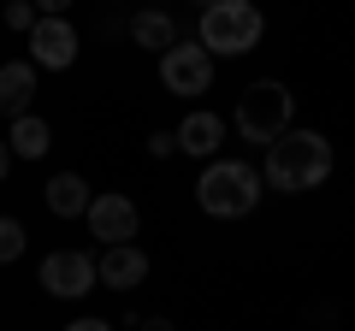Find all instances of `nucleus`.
<instances>
[{
    "mask_svg": "<svg viewBox=\"0 0 355 331\" xmlns=\"http://www.w3.org/2000/svg\"><path fill=\"white\" fill-rule=\"evenodd\" d=\"M331 178V142L320 130H284L272 148H266V184L284 195H308Z\"/></svg>",
    "mask_w": 355,
    "mask_h": 331,
    "instance_id": "obj_1",
    "label": "nucleus"
},
{
    "mask_svg": "<svg viewBox=\"0 0 355 331\" xmlns=\"http://www.w3.org/2000/svg\"><path fill=\"white\" fill-rule=\"evenodd\" d=\"M261 190H266V172H254L249 160H207L202 178H196V202L214 219L254 213V207H261Z\"/></svg>",
    "mask_w": 355,
    "mask_h": 331,
    "instance_id": "obj_2",
    "label": "nucleus"
},
{
    "mask_svg": "<svg viewBox=\"0 0 355 331\" xmlns=\"http://www.w3.org/2000/svg\"><path fill=\"white\" fill-rule=\"evenodd\" d=\"M261 36H266V18H261L254 0H219V6L202 12V36L196 42H202L214 60H237V53L261 48Z\"/></svg>",
    "mask_w": 355,
    "mask_h": 331,
    "instance_id": "obj_3",
    "label": "nucleus"
},
{
    "mask_svg": "<svg viewBox=\"0 0 355 331\" xmlns=\"http://www.w3.org/2000/svg\"><path fill=\"white\" fill-rule=\"evenodd\" d=\"M291 113H296V95L284 89L279 77L249 83V89L237 95V130H243V142H261V148H272V142L291 130Z\"/></svg>",
    "mask_w": 355,
    "mask_h": 331,
    "instance_id": "obj_4",
    "label": "nucleus"
},
{
    "mask_svg": "<svg viewBox=\"0 0 355 331\" xmlns=\"http://www.w3.org/2000/svg\"><path fill=\"white\" fill-rule=\"evenodd\" d=\"M95 284H101V267H95V255H83V249H53V255L42 260V290L60 296V302H83Z\"/></svg>",
    "mask_w": 355,
    "mask_h": 331,
    "instance_id": "obj_5",
    "label": "nucleus"
},
{
    "mask_svg": "<svg viewBox=\"0 0 355 331\" xmlns=\"http://www.w3.org/2000/svg\"><path fill=\"white\" fill-rule=\"evenodd\" d=\"M160 83L172 95H207V83H214V53L202 42H178L172 53H160Z\"/></svg>",
    "mask_w": 355,
    "mask_h": 331,
    "instance_id": "obj_6",
    "label": "nucleus"
},
{
    "mask_svg": "<svg viewBox=\"0 0 355 331\" xmlns=\"http://www.w3.org/2000/svg\"><path fill=\"white\" fill-rule=\"evenodd\" d=\"M77 30L71 18H42L36 30H30V60H36V71H65V65H77Z\"/></svg>",
    "mask_w": 355,
    "mask_h": 331,
    "instance_id": "obj_7",
    "label": "nucleus"
},
{
    "mask_svg": "<svg viewBox=\"0 0 355 331\" xmlns=\"http://www.w3.org/2000/svg\"><path fill=\"white\" fill-rule=\"evenodd\" d=\"M89 237H101V249H119V242L137 237V202L130 195H95L89 202Z\"/></svg>",
    "mask_w": 355,
    "mask_h": 331,
    "instance_id": "obj_8",
    "label": "nucleus"
},
{
    "mask_svg": "<svg viewBox=\"0 0 355 331\" xmlns=\"http://www.w3.org/2000/svg\"><path fill=\"white\" fill-rule=\"evenodd\" d=\"M95 267H101V284H107V290H137V284L148 278V255H142L137 242L101 249V255H95Z\"/></svg>",
    "mask_w": 355,
    "mask_h": 331,
    "instance_id": "obj_9",
    "label": "nucleus"
},
{
    "mask_svg": "<svg viewBox=\"0 0 355 331\" xmlns=\"http://www.w3.org/2000/svg\"><path fill=\"white\" fill-rule=\"evenodd\" d=\"M219 142H225V118L207 113V107H196V113H184V125H178V154H196V160H214Z\"/></svg>",
    "mask_w": 355,
    "mask_h": 331,
    "instance_id": "obj_10",
    "label": "nucleus"
},
{
    "mask_svg": "<svg viewBox=\"0 0 355 331\" xmlns=\"http://www.w3.org/2000/svg\"><path fill=\"white\" fill-rule=\"evenodd\" d=\"M36 101V60H6L0 65V118H24Z\"/></svg>",
    "mask_w": 355,
    "mask_h": 331,
    "instance_id": "obj_11",
    "label": "nucleus"
},
{
    "mask_svg": "<svg viewBox=\"0 0 355 331\" xmlns=\"http://www.w3.org/2000/svg\"><path fill=\"white\" fill-rule=\"evenodd\" d=\"M42 202H48L53 219H89V202H95V190H89L77 172H60V178L42 184Z\"/></svg>",
    "mask_w": 355,
    "mask_h": 331,
    "instance_id": "obj_12",
    "label": "nucleus"
},
{
    "mask_svg": "<svg viewBox=\"0 0 355 331\" xmlns=\"http://www.w3.org/2000/svg\"><path fill=\"white\" fill-rule=\"evenodd\" d=\"M130 42H137V48H148V53H172V48H178V24H172V12H160V6H142V12L130 18Z\"/></svg>",
    "mask_w": 355,
    "mask_h": 331,
    "instance_id": "obj_13",
    "label": "nucleus"
},
{
    "mask_svg": "<svg viewBox=\"0 0 355 331\" xmlns=\"http://www.w3.org/2000/svg\"><path fill=\"white\" fill-rule=\"evenodd\" d=\"M48 142H53V130H48V118H36V113H24V118H12V136H6V148H12L18 160H42V154H48Z\"/></svg>",
    "mask_w": 355,
    "mask_h": 331,
    "instance_id": "obj_14",
    "label": "nucleus"
},
{
    "mask_svg": "<svg viewBox=\"0 0 355 331\" xmlns=\"http://www.w3.org/2000/svg\"><path fill=\"white\" fill-rule=\"evenodd\" d=\"M18 255H24V225L0 213V267H12Z\"/></svg>",
    "mask_w": 355,
    "mask_h": 331,
    "instance_id": "obj_15",
    "label": "nucleus"
},
{
    "mask_svg": "<svg viewBox=\"0 0 355 331\" xmlns=\"http://www.w3.org/2000/svg\"><path fill=\"white\" fill-rule=\"evenodd\" d=\"M36 24H42L36 0H6V30H18V36H30Z\"/></svg>",
    "mask_w": 355,
    "mask_h": 331,
    "instance_id": "obj_16",
    "label": "nucleus"
},
{
    "mask_svg": "<svg viewBox=\"0 0 355 331\" xmlns=\"http://www.w3.org/2000/svg\"><path fill=\"white\" fill-rule=\"evenodd\" d=\"M148 154H154V160L178 154V130H154V136H148Z\"/></svg>",
    "mask_w": 355,
    "mask_h": 331,
    "instance_id": "obj_17",
    "label": "nucleus"
},
{
    "mask_svg": "<svg viewBox=\"0 0 355 331\" xmlns=\"http://www.w3.org/2000/svg\"><path fill=\"white\" fill-rule=\"evenodd\" d=\"M36 12L42 18H65V12H71V0H36Z\"/></svg>",
    "mask_w": 355,
    "mask_h": 331,
    "instance_id": "obj_18",
    "label": "nucleus"
},
{
    "mask_svg": "<svg viewBox=\"0 0 355 331\" xmlns=\"http://www.w3.org/2000/svg\"><path fill=\"white\" fill-rule=\"evenodd\" d=\"M65 331H113V325H107V319H71Z\"/></svg>",
    "mask_w": 355,
    "mask_h": 331,
    "instance_id": "obj_19",
    "label": "nucleus"
},
{
    "mask_svg": "<svg viewBox=\"0 0 355 331\" xmlns=\"http://www.w3.org/2000/svg\"><path fill=\"white\" fill-rule=\"evenodd\" d=\"M12 172V148H6V136H0V178Z\"/></svg>",
    "mask_w": 355,
    "mask_h": 331,
    "instance_id": "obj_20",
    "label": "nucleus"
},
{
    "mask_svg": "<svg viewBox=\"0 0 355 331\" xmlns=\"http://www.w3.org/2000/svg\"><path fill=\"white\" fill-rule=\"evenodd\" d=\"M142 331H172V325H166V319H148V325H142Z\"/></svg>",
    "mask_w": 355,
    "mask_h": 331,
    "instance_id": "obj_21",
    "label": "nucleus"
},
{
    "mask_svg": "<svg viewBox=\"0 0 355 331\" xmlns=\"http://www.w3.org/2000/svg\"><path fill=\"white\" fill-rule=\"evenodd\" d=\"M207 6H219V0H207Z\"/></svg>",
    "mask_w": 355,
    "mask_h": 331,
    "instance_id": "obj_22",
    "label": "nucleus"
}]
</instances>
